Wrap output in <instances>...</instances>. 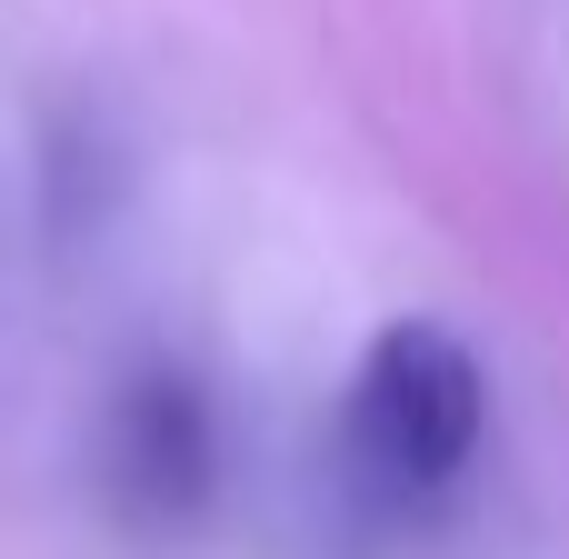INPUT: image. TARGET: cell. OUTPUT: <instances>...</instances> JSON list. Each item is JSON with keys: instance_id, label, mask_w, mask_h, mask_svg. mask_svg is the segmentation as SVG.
<instances>
[{"instance_id": "cell-1", "label": "cell", "mask_w": 569, "mask_h": 559, "mask_svg": "<svg viewBox=\"0 0 569 559\" xmlns=\"http://www.w3.org/2000/svg\"><path fill=\"white\" fill-rule=\"evenodd\" d=\"M480 430H490V370L480 350L410 310V320H380L350 390H340V420H330V480L360 520H420L440 510L470 460H480Z\"/></svg>"}, {"instance_id": "cell-2", "label": "cell", "mask_w": 569, "mask_h": 559, "mask_svg": "<svg viewBox=\"0 0 569 559\" xmlns=\"http://www.w3.org/2000/svg\"><path fill=\"white\" fill-rule=\"evenodd\" d=\"M210 470H220L210 400H200L180 370L120 380V400H110V420H100V480H110V500H120L140 530H180V520L210 500Z\"/></svg>"}]
</instances>
